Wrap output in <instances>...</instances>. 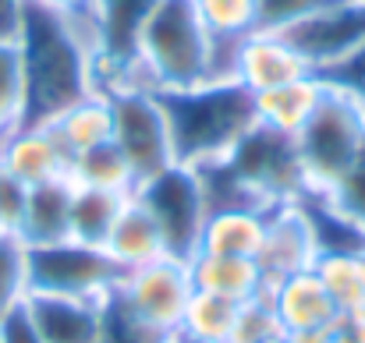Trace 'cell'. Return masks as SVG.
I'll return each instance as SVG.
<instances>
[{"instance_id": "6da1fadb", "label": "cell", "mask_w": 365, "mask_h": 343, "mask_svg": "<svg viewBox=\"0 0 365 343\" xmlns=\"http://www.w3.org/2000/svg\"><path fill=\"white\" fill-rule=\"evenodd\" d=\"M14 39L25 71V124H46L96 93V57L64 14L25 0Z\"/></svg>"}, {"instance_id": "7a4b0ae2", "label": "cell", "mask_w": 365, "mask_h": 343, "mask_svg": "<svg viewBox=\"0 0 365 343\" xmlns=\"http://www.w3.org/2000/svg\"><path fill=\"white\" fill-rule=\"evenodd\" d=\"M167 114L174 163L210 167L235 152V145L259 124L255 96L235 78H213L192 89L156 93Z\"/></svg>"}, {"instance_id": "3957f363", "label": "cell", "mask_w": 365, "mask_h": 343, "mask_svg": "<svg viewBox=\"0 0 365 343\" xmlns=\"http://www.w3.org/2000/svg\"><path fill=\"white\" fill-rule=\"evenodd\" d=\"M135 82L153 93L213 82V36L195 0H153L135 39Z\"/></svg>"}, {"instance_id": "277c9868", "label": "cell", "mask_w": 365, "mask_h": 343, "mask_svg": "<svg viewBox=\"0 0 365 343\" xmlns=\"http://www.w3.org/2000/svg\"><path fill=\"white\" fill-rule=\"evenodd\" d=\"M362 142L365 107L355 96L327 85L316 114L294 134V152H298L305 195H327L341 181V174L351 167Z\"/></svg>"}, {"instance_id": "5b68a950", "label": "cell", "mask_w": 365, "mask_h": 343, "mask_svg": "<svg viewBox=\"0 0 365 343\" xmlns=\"http://www.w3.org/2000/svg\"><path fill=\"white\" fill-rule=\"evenodd\" d=\"M135 199L153 216V223L163 237V251L170 258L192 262V255L199 251V241H202L206 216H210L199 174L185 163H170L167 170L138 181Z\"/></svg>"}, {"instance_id": "8992f818", "label": "cell", "mask_w": 365, "mask_h": 343, "mask_svg": "<svg viewBox=\"0 0 365 343\" xmlns=\"http://www.w3.org/2000/svg\"><path fill=\"white\" fill-rule=\"evenodd\" d=\"M25 255H29V290L39 294L107 301L124 276L121 265L103 248L78 244L71 237L46 248H25Z\"/></svg>"}, {"instance_id": "52a82bcc", "label": "cell", "mask_w": 365, "mask_h": 343, "mask_svg": "<svg viewBox=\"0 0 365 343\" xmlns=\"http://www.w3.org/2000/svg\"><path fill=\"white\" fill-rule=\"evenodd\" d=\"M103 96L110 100V114H114L110 142L124 152L128 167L135 170V181L167 170L174 163V142H170L160 96L145 85H118Z\"/></svg>"}, {"instance_id": "ba28073f", "label": "cell", "mask_w": 365, "mask_h": 343, "mask_svg": "<svg viewBox=\"0 0 365 343\" xmlns=\"http://www.w3.org/2000/svg\"><path fill=\"white\" fill-rule=\"evenodd\" d=\"M224 163L269 209L298 202L305 195V181H302V167H298V152H294L291 134H277V131L255 124Z\"/></svg>"}, {"instance_id": "9c48e42d", "label": "cell", "mask_w": 365, "mask_h": 343, "mask_svg": "<svg viewBox=\"0 0 365 343\" xmlns=\"http://www.w3.org/2000/svg\"><path fill=\"white\" fill-rule=\"evenodd\" d=\"M114 294L138 319H145L149 326L178 337L185 308H188V301L195 294L192 269H188V262L163 255V258H156L149 265H138V269L124 273Z\"/></svg>"}, {"instance_id": "30bf717a", "label": "cell", "mask_w": 365, "mask_h": 343, "mask_svg": "<svg viewBox=\"0 0 365 343\" xmlns=\"http://www.w3.org/2000/svg\"><path fill=\"white\" fill-rule=\"evenodd\" d=\"M280 36L319 75L365 46V0H330Z\"/></svg>"}, {"instance_id": "8fae6325", "label": "cell", "mask_w": 365, "mask_h": 343, "mask_svg": "<svg viewBox=\"0 0 365 343\" xmlns=\"http://www.w3.org/2000/svg\"><path fill=\"white\" fill-rule=\"evenodd\" d=\"M316 258H319V244H316V233H312V223H309L305 209L298 202L277 206L269 213L262 248L255 255V262L262 269V280L277 283L284 276L305 273V269L316 265Z\"/></svg>"}, {"instance_id": "7c38bea8", "label": "cell", "mask_w": 365, "mask_h": 343, "mask_svg": "<svg viewBox=\"0 0 365 343\" xmlns=\"http://www.w3.org/2000/svg\"><path fill=\"white\" fill-rule=\"evenodd\" d=\"M316 75L312 64L280 36V32H252L245 36L235 53V82L252 96Z\"/></svg>"}, {"instance_id": "4fadbf2b", "label": "cell", "mask_w": 365, "mask_h": 343, "mask_svg": "<svg viewBox=\"0 0 365 343\" xmlns=\"http://www.w3.org/2000/svg\"><path fill=\"white\" fill-rule=\"evenodd\" d=\"M0 163L25 184H46L57 177H68L71 156L50 131V124H18L0 138Z\"/></svg>"}, {"instance_id": "5bb4252c", "label": "cell", "mask_w": 365, "mask_h": 343, "mask_svg": "<svg viewBox=\"0 0 365 343\" xmlns=\"http://www.w3.org/2000/svg\"><path fill=\"white\" fill-rule=\"evenodd\" d=\"M25 308L43 343H100L103 301L29 290Z\"/></svg>"}, {"instance_id": "9a60e30c", "label": "cell", "mask_w": 365, "mask_h": 343, "mask_svg": "<svg viewBox=\"0 0 365 343\" xmlns=\"http://www.w3.org/2000/svg\"><path fill=\"white\" fill-rule=\"evenodd\" d=\"M266 287H269V297H273L280 329H284L287 337L323 333V329H330V326L337 322V308H334L330 294L323 290L316 269L284 276V280L266 283Z\"/></svg>"}, {"instance_id": "2e32d148", "label": "cell", "mask_w": 365, "mask_h": 343, "mask_svg": "<svg viewBox=\"0 0 365 343\" xmlns=\"http://www.w3.org/2000/svg\"><path fill=\"white\" fill-rule=\"evenodd\" d=\"M71 195H75L71 177H57V181L29 188L18 241L25 248H46V244L68 241L71 237Z\"/></svg>"}, {"instance_id": "e0dca14e", "label": "cell", "mask_w": 365, "mask_h": 343, "mask_svg": "<svg viewBox=\"0 0 365 343\" xmlns=\"http://www.w3.org/2000/svg\"><path fill=\"white\" fill-rule=\"evenodd\" d=\"M323 93H327V82L319 75H309V78L266 89V93L255 96V120L262 127L277 131V134H291L294 138L305 127V120L316 114Z\"/></svg>"}, {"instance_id": "ac0fdd59", "label": "cell", "mask_w": 365, "mask_h": 343, "mask_svg": "<svg viewBox=\"0 0 365 343\" xmlns=\"http://www.w3.org/2000/svg\"><path fill=\"white\" fill-rule=\"evenodd\" d=\"M188 269H192L195 290H206V294H217V297H227V301H238V305L266 290V280H262V269H259L255 258L199 251V255H192Z\"/></svg>"}, {"instance_id": "d6986e66", "label": "cell", "mask_w": 365, "mask_h": 343, "mask_svg": "<svg viewBox=\"0 0 365 343\" xmlns=\"http://www.w3.org/2000/svg\"><path fill=\"white\" fill-rule=\"evenodd\" d=\"M269 213H273V209H259V206H252V209H220V213H210V216H206V227H202L199 251L255 258L259 248H262V237H266ZM199 251H195V255H199Z\"/></svg>"}, {"instance_id": "ffe728a7", "label": "cell", "mask_w": 365, "mask_h": 343, "mask_svg": "<svg viewBox=\"0 0 365 343\" xmlns=\"http://www.w3.org/2000/svg\"><path fill=\"white\" fill-rule=\"evenodd\" d=\"M103 251L121 265V273H131V269L149 265V262H156V258L167 255L160 230L153 223V216L145 213V206L135 199V191H131V199L124 202L121 216H118V223L110 230Z\"/></svg>"}, {"instance_id": "44dd1931", "label": "cell", "mask_w": 365, "mask_h": 343, "mask_svg": "<svg viewBox=\"0 0 365 343\" xmlns=\"http://www.w3.org/2000/svg\"><path fill=\"white\" fill-rule=\"evenodd\" d=\"M46 124L57 134V142L68 149V156L75 159L78 152L110 142V134H114L110 100L103 93H89L86 100H78L75 107H68L64 114H57L53 120H46Z\"/></svg>"}, {"instance_id": "7402d4cb", "label": "cell", "mask_w": 365, "mask_h": 343, "mask_svg": "<svg viewBox=\"0 0 365 343\" xmlns=\"http://www.w3.org/2000/svg\"><path fill=\"white\" fill-rule=\"evenodd\" d=\"M128 199L131 195L100 191V188H78L75 184V195H71V241L103 248Z\"/></svg>"}, {"instance_id": "603a6c76", "label": "cell", "mask_w": 365, "mask_h": 343, "mask_svg": "<svg viewBox=\"0 0 365 343\" xmlns=\"http://www.w3.org/2000/svg\"><path fill=\"white\" fill-rule=\"evenodd\" d=\"M71 184L78 188H100V191H118V195H131L135 191V170L128 167L124 152L114 142H103L96 149H86L71 159L68 167Z\"/></svg>"}, {"instance_id": "cb8c5ba5", "label": "cell", "mask_w": 365, "mask_h": 343, "mask_svg": "<svg viewBox=\"0 0 365 343\" xmlns=\"http://www.w3.org/2000/svg\"><path fill=\"white\" fill-rule=\"evenodd\" d=\"M235 322H238V301L195 290L188 308H185L178 337L188 343H231Z\"/></svg>"}, {"instance_id": "d4e9b609", "label": "cell", "mask_w": 365, "mask_h": 343, "mask_svg": "<svg viewBox=\"0 0 365 343\" xmlns=\"http://www.w3.org/2000/svg\"><path fill=\"white\" fill-rule=\"evenodd\" d=\"M316 276L330 294L337 315H365V262L362 255H319Z\"/></svg>"}, {"instance_id": "484cf974", "label": "cell", "mask_w": 365, "mask_h": 343, "mask_svg": "<svg viewBox=\"0 0 365 343\" xmlns=\"http://www.w3.org/2000/svg\"><path fill=\"white\" fill-rule=\"evenodd\" d=\"M195 11L202 25L210 28L213 43L238 46L245 36H252L255 25V0H195Z\"/></svg>"}, {"instance_id": "4316f807", "label": "cell", "mask_w": 365, "mask_h": 343, "mask_svg": "<svg viewBox=\"0 0 365 343\" xmlns=\"http://www.w3.org/2000/svg\"><path fill=\"white\" fill-rule=\"evenodd\" d=\"M25 124V71L18 39H0V138Z\"/></svg>"}, {"instance_id": "83f0119b", "label": "cell", "mask_w": 365, "mask_h": 343, "mask_svg": "<svg viewBox=\"0 0 365 343\" xmlns=\"http://www.w3.org/2000/svg\"><path fill=\"white\" fill-rule=\"evenodd\" d=\"M100 343H174V333H163L156 326H149L145 319H138L118 294H110L103 301V329Z\"/></svg>"}, {"instance_id": "f1b7e54d", "label": "cell", "mask_w": 365, "mask_h": 343, "mask_svg": "<svg viewBox=\"0 0 365 343\" xmlns=\"http://www.w3.org/2000/svg\"><path fill=\"white\" fill-rule=\"evenodd\" d=\"M29 297V255L18 237H0V319Z\"/></svg>"}, {"instance_id": "f546056e", "label": "cell", "mask_w": 365, "mask_h": 343, "mask_svg": "<svg viewBox=\"0 0 365 343\" xmlns=\"http://www.w3.org/2000/svg\"><path fill=\"white\" fill-rule=\"evenodd\" d=\"M280 319H277V308H273V297H269V287L255 297H248L238 305V322H235V337L231 343H266L273 337H280Z\"/></svg>"}, {"instance_id": "4dcf8cb0", "label": "cell", "mask_w": 365, "mask_h": 343, "mask_svg": "<svg viewBox=\"0 0 365 343\" xmlns=\"http://www.w3.org/2000/svg\"><path fill=\"white\" fill-rule=\"evenodd\" d=\"M341 216H348L355 227L365 230V142L362 149L355 152V159H351V167L341 174V181L323 195Z\"/></svg>"}, {"instance_id": "1f68e13d", "label": "cell", "mask_w": 365, "mask_h": 343, "mask_svg": "<svg viewBox=\"0 0 365 343\" xmlns=\"http://www.w3.org/2000/svg\"><path fill=\"white\" fill-rule=\"evenodd\" d=\"M330 0H255V32H287Z\"/></svg>"}, {"instance_id": "d6a6232c", "label": "cell", "mask_w": 365, "mask_h": 343, "mask_svg": "<svg viewBox=\"0 0 365 343\" xmlns=\"http://www.w3.org/2000/svg\"><path fill=\"white\" fill-rule=\"evenodd\" d=\"M32 4H39V7H50V11H57V14H64L78 32H82V39L89 43V50H93V57L100 60V50H103V43H100V0H32Z\"/></svg>"}, {"instance_id": "836d02e7", "label": "cell", "mask_w": 365, "mask_h": 343, "mask_svg": "<svg viewBox=\"0 0 365 343\" xmlns=\"http://www.w3.org/2000/svg\"><path fill=\"white\" fill-rule=\"evenodd\" d=\"M25 202H29V188L0 163V237H18Z\"/></svg>"}, {"instance_id": "e575fe53", "label": "cell", "mask_w": 365, "mask_h": 343, "mask_svg": "<svg viewBox=\"0 0 365 343\" xmlns=\"http://www.w3.org/2000/svg\"><path fill=\"white\" fill-rule=\"evenodd\" d=\"M319 78L348 96H355L359 103L365 107V46H359L355 53H348L344 60H337L334 68L319 71Z\"/></svg>"}, {"instance_id": "d590c367", "label": "cell", "mask_w": 365, "mask_h": 343, "mask_svg": "<svg viewBox=\"0 0 365 343\" xmlns=\"http://www.w3.org/2000/svg\"><path fill=\"white\" fill-rule=\"evenodd\" d=\"M0 343H43L39 333H36V326H32V319H29L25 301L0 319Z\"/></svg>"}, {"instance_id": "8d00e7d4", "label": "cell", "mask_w": 365, "mask_h": 343, "mask_svg": "<svg viewBox=\"0 0 365 343\" xmlns=\"http://www.w3.org/2000/svg\"><path fill=\"white\" fill-rule=\"evenodd\" d=\"M330 340L334 343H365V315H337V322L330 326Z\"/></svg>"}, {"instance_id": "74e56055", "label": "cell", "mask_w": 365, "mask_h": 343, "mask_svg": "<svg viewBox=\"0 0 365 343\" xmlns=\"http://www.w3.org/2000/svg\"><path fill=\"white\" fill-rule=\"evenodd\" d=\"M21 7H25V0H0V39H14L18 36Z\"/></svg>"}, {"instance_id": "f35d334b", "label": "cell", "mask_w": 365, "mask_h": 343, "mask_svg": "<svg viewBox=\"0 0 365 343\" xmlns=\"http://www.w3.org/2000/svg\"><path fill=\"white\" fill-rule=\"evenodd\" d=\"M294 343H334L330 340V329H323V333H305V337H291Z\"/></svg>"}, {"instance_id": "ab89813d", "label": "cell", "mask_w": 365, "mask_h": 343, "mask_svg": "<svg viewBox=\"0 0 365 343\" xmlns=\"http://www.w3.org/2000/svg\"><path fill=\"white\" fill-rule=\"evenodd\" d=\"M266 343H294V340H291L287 333H280V337H273V340H266Z\"/></svg>"}, {"instance_id": "60d3db41", "label": "cell", "mask_w": 365, "mask_h": 343, "mask_svg": "<svg viewBox=\"0 0 365 343\" xmlns=\"http://www.w3.org/2000/svg\"><path fill=\"white\" fill-rule=\"evenodd\" d=\"M359 255H362V262H365V248H362V251H359Z\"/></svg>"}]
</instances>
